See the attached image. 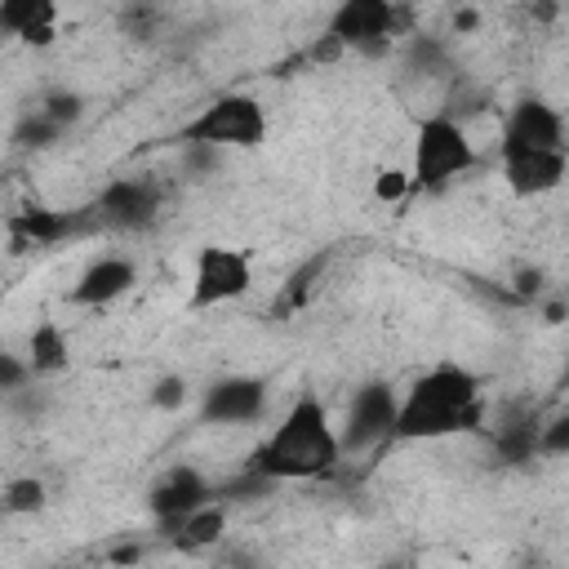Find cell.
Segmentation results:
<instances>
[{
  "mask_svg": "<svg viewBox=\"0 0 569 569\" xmlns=\"http://www.w3.org/2000/svg\"><path fill=\"white\" fill-rule=\"evenodd\" d=\"M271 400L267 378L258 373H222L200 391V418L213 427H253L262 422Z\"/></svg>",
  "mask_w": 569,
  "mask_h": 569,
  "instance_id": "ba28073f",
  "label": "cell"
},
{
  "mask_svg": "<svg viewBox=\"0 0 569 569\" xmlns=\"http://www.w3.org/2000/svg\"><path fill=\"white\" fill-rule=\"evenodd\" d=\"M271 138L267 102L249 89H222L178 124V142L196 151H258Z\"/></svg>",
  "mask_w": 569,
  "mask_h": 569,
  "instance_id": "3957f363",
  "label": "cell"
},
{
  "mask_svg": "<svg viewBox=\"0 0 569 569\" xmlns=\"http://www.w3.org/2000/svg\"><path fill=\"white\" fill-rule=\"evenodd\" d=\"M80 93H67V89H58V93H49L44 102H40V111L36 116H44L53 129H67L71 120H80Z\"/></svg>",
  "mask_w": 569,
  "mask_h": 569,
  "instance_id": "44dd1931",
  "label": "cell"
},
{
  "mask_svg": "<svg viewBox=\"0 0 569 569\" xmlns=\"http://www.w3.org/2000/svg\"><path fill=\"white\" fill-rule=\"evenodd\" d=\"M565 111L547 98H520L498 129V142H525V147H569L565 142Z\"/></svg>",
  "mask_w": 569,
  "mask_h": 569,
  "instance_id": "5bb4252c",
  "label": "cell"
},
{
  "mask_svg": "<svg viewBox=\"0 0 569 569\" xmlns=\"http://www.w3.org/2000/svg\"><path fill=\"white\" fill-rule=\"evenodd\" d=\"M498 173L502 187L520 200L551 196L569 173V147H525V142H498Z\"/></svg>",
  "mask_w": 569,
  "mask_h": 569,
  "instance_id": "8992f818",
  "label": "cell"
},
{
  "mask_svg": "<svg viewBox=\"0 0 569 569\" xmlns=\"http://www.w3.org/2000/svg\"><path fill=\"white\" fill-rule=\"evenodd\" d=\"M147 400H151L156 409H164V413H178V409L191 405V382H187L182 373H160V378L151 382Z\"/></svg>",
  "mask_w": 569,
  "mask_h": 569,
  "instance_id": "d6986e66",
  "label": "cell"
},
{
  "mask_svg": "<svg viewBox=\"0 0 569 569\" xmlns=\"http://www.w3.org/2000/svg\"><path fill=\"white\" fill-rule=\"evenodd\" d=\"M22 356H27L36 378H53V373H62L71 365V338H67V329L58 320H40L27 333V351Z\"/></svg>",
  "mask_w": 569,
  "mask_h": 569,
  "instance_id": "9a60e30c",
  "label": "cell"
},
{
  "mask_svg": "<svg viewBox=\"0 0 569 569\" xmlns=\"http://www.w3.org/2000/svg\"><path fill=\"white\" fill-rule=\"evenodd\" d=\"M0 36L22 49H49L62 36V0H0Z\"/></svg>",
  "mask_w": 569,
  "mask_h": 569,
  "instance_id": "7c38bea8",
  "label": "cell"
},
{
  "mask_svg": "<svg viewBox=\"0 0 569 569\" xmlns=\"http://www.w3.org/2000/svg\"><path fill=\"white\" fill-rule=\"evenodd\" d=\"M449 27H453L458 36H467V31H476V27H480V9H471V4H467V9H453V18H449Z\"/></svg>",
  "mask_w": 569,
  "mask_h": 569,
  "instance_id": "603a6c76",
  "label": "cell"
},
{
  "mask_svg": "<svg viewBox=\"0 0 569 569\" xmlns=\"http://www.w3.org/2000/svg\"><path fill=\"white\" fill-rule=\"evenodd\" d=\"M9 227L18 240H36V244H53L58 236H67V218L58 209H22V213H13Z\"/></svg>",
  "mask_w": 569,
  "mask_h": 569,
  "instance_id": "ac0fdd59",
  "label": "cell"
},
{
  "mask_svg": "<svg viewBox=\"0 0 569 569\" xmlns=\"http://www.w3.org/2000/svg\"><path fill=\"white\" fill-rule=\"evenodd\" d=\"M253 289V253L244 244H222L209 240L191 258V280H187V307L191 311H213L231 307Z\"/></svg>",
  "mask_w": 569,
  "mask_h": 569,
  "instance_id": "5b68a950",
  "label": "cell"
},
{
  "mask_svg": "<svg viewBox=\"0 0 569 569\" xmlns=\"http://www.w3.org/2000/svg\"><path fill=\"white\" fill-rule=\"evenodd\" d=\"M400 31V0H338L325 22L333 49H382Z\"/></svg>",
  "mask_w": 569,
  "mask_h": 569,
  "instance_id": "52a82bcc",
  "label": "cell"
},
{
  "mask_svg": "<svg viewBox=\"0 0 569 569\" xmlns=\"http://www.w3.org/2000/svg\"><path fill=\"white\" fill-rule=\"evenodd\" d=\"M160 204H164V191L151 178H116L98 196V218L116 231H138V227L156 222Z\"/></svg>",
  "mask_w": 569,
  "mask_h": 569,
  "instance_id": "8fae6325",
  "label": "cell"
},
{
  "mask_svg": "<svg viewBox=\"0 0 569 569\" xmlns=\"http://www.w3.org/2000/svg\"><path fill=\"white\" fill-rule=\"evenodd\" d=\"M409 182L413 191H440L480 169V147L471 142L467 124L449 111H431L413 124L409 138Z\"/></svg>",
  "mask_w": 569,
  "mask_h": 569,
  "instance_id": "277c9868",
  "label": "cell"
},
{
  "mask_svg": "<svg viewBox=\"0 0 569 569\" xmlns=\"http://www.w3.org/2000/svg\"><path fill=\"white\" fill-rule=\"evenodd\" d=\"M396 396H400V391H396L391 382H365V387L351 396L347 422L338 427L347 453L391 440V427H396Z\"/></svg>",
  "mask_w": 569,
  "mask_h": 569,
  "instance_id": "9c48e42d",
  "label": "cell"
},
{
  "mask_svg": "<svg viewBox=\"0 0 569 569\" xmlns=\"http://www.w3.org/2000/svg\"><path fill=\"white\" fill-rule=\"evenodd\" d=\"M169 529H173V542H178L182 551H204V547H213V542L227 533V507L209 498V502H200L196 511H187L182 520H173Z\"/></svg>",
  "mask_w": 569,
  "mask_h": 569,
  "instance_id": "2e32d148",
  "label": "cell"
},
{
  "mask_svg": "<svg viewBox=\"0 0 569 569\" xmlns=\"http://www.w3.org/2000/svg\"><path fill=\"white\" fill-rule=\"evenodd\" d=\"M409 196H413V182H409V169H405V164H382V169L373 173V200L400 204V200H409Z\"/></svg>",
  "mask_w": 569,
  "mask_h": 569,
  "instance_id": "ffe728a7",
  "label": "cell"
},
{
  "mask_svg": "<svg viewBox=\"0 0 569 569\" xmlns=\"http://www.w3.org/2000/svg\"><path fill=\"white\" fill-rule=\"evenodd\" d=\"M489 422L485 378L462 360H436L396 396V445H440Z\"/></svg>",
  "mask_w": 569,
  "mask_h": 569,
  "instance_id": "6da1fadb",
  "label": "cell"
},
{
  "mask_svg": "<svg viewBox=\"0 0 569 569\" xmlns=\"http://www.w3.org/2000/svg\"><path fill=\"white\" fill-rule=\"evenodd\" d=\"M44 507H49V485H44V476L22 471V476H9V480L0 485V511L13 516V520L40 516Z\"/></svg>",
  "mask_w": 569,
  "mask_h": 569,
  "instance_id": "e0dca14e",
  "label": "cell"
},
{
  "mask_svg": "<svg viewBox=\"0 0 569 569\" xmlns=\"http://www.w3.org/2000/svg\"><path fill=\"white\" fill-rule=\"evenodd\" d=\"M138 284V262L124 258V253H98L93 262L80 267L67 302L71 307H84V311H98V307H116L120 298H129Z\"/></svg>",
  "mask_w": 569,
  "mask_h": 569,
  "instance_id": "30bf717a",
  "label": "cell"
},
{
  "mask_svg": "<svg viewBox=\"0 0 569 569\" xmlns=\"http://www.w3.org/2000/svg\"><path fill=\"white\" fill-rule=\"evenodd\" d=\"M209 498H213L209 476H204L200 467H191V462H178V467H169V471L151 485V493H147V511L169 529L173 520H182L187 511H196V507L209 502Z\"/></svg>",
  "mask_w": 569,
  "mask_h": 569,
  "instance_id": "4fadbf2b",
  "label": "cell"
},
{
  "mask_svg": "<svg viewBox=\"0 0 569 569\" xmlns=\"http://www.w3.org/2000/svg\"><path fill=\"white\" fill-rule=\"evenodd\" d=\"M342 431L329 413V405L316 391H298L289 409L267 427V436L253 445L249 467L262 480H284V485H307V480H329L342 467Z\"/></svg>",
  "mask_w": 569,
  "mask_h": 569,
  "instance_id": "7a4b0ae2",
  "label": "cell"
},
{
  "mask_svg": "<svg viewBox=\"0 0 569 569\" xmlns=\"http://www.w3.org/2000/svg\"><path fill=\"white\" fill-rule=\"evenodd\" d=\"M31 378H36V373H31L27 356H22V351L0 347V391H4V396H9V391H22Z\"/></svg>",
  "mask_w": 569,
  "mask_h": 569,
  "instance_id": "7402d4cb",
  "label": "cell"
}]
</instances>
